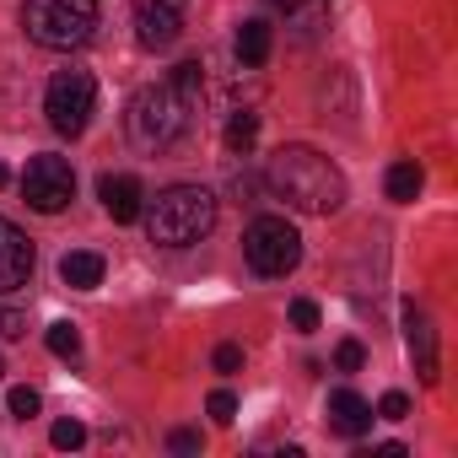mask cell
<instances>
[{"instance_id": "16", "label": "cell", "mask_w": 458, "mask_h": 458, "mask_svg": "<svg viewBox=\"0 0 458 458\" xmlns=\"http://www.w3.org/2000/svg\"><path fill=\"white\" fill-rule=\"evenodd\" d=\"M167 87L194 108V103H199V92H205V71H199V60H183V65L173 71V81H167Z\"/></svg>"}, {"instance_id": "11", "label": "cell", "mask_w": 458, "mask_h": 458, "mask_svg": "<svg viewBox=\"0 0 458 458\" xmlns=\"http://www.w3.org/2000/svg\"><path fill=\"white\" fill-rule=\"evenodd\" d=\"M98 199H103V210L114 221H140V210H146V194H140V183L130 173H108L98 183Z\"/></svg>"}, {"instance_id": "29", "label": "cell", "mask_w": 458, "mask_h": 458, "mask_svg": "<svg viewBox=\"0 0 458 458\" xmlns=\"http://www.w3.org/2000/svg\"><path fill=\"white\" fill-rule=\"evenodd\" d=\"M0 183H6V167H0Z\"/></svg>"}, {"instance_id": "4", "label": "cell", "mask_w": 458, "mask_h": 458, "mask_svg": "<svg viewBox=\"0 0 458 458\" xmlns=\"http://www.w3.org/2000/svg\"><path fill=\"white\" fill-rule=\"evenodd\" d=\"M22 28L38 49H81L98 33V0H28Z\"/></svg>"}, {"instance_id": "13", "label": "cell", "mask_w": 458, "mask_h": 458, "mask_svg": "<svg viewBox=\"0 0 458 458\" xmlns=\"http://www.w3.org/2000/svg\"><path fill=\"white\" fill-rule=\"evenodd\" d=\"M60 281L76 286V292L103 286V254H92V249H71V254L60 259Z\"/></svg>"}, {"instance_id": "26", "label": "cell", "mask_w": 458, "mask_h": 458, "mask_svg": "<svg viewBox=\"0 0 458 458\" xmlns=\"http://www.w3.org/2000/svg\"><path fill=\"white\" fill-rule=\"evenodd\" d=\"M28 329V318L22 313H12V308H0V340H17Z\"/></svg>"}, {"instance_id": "12", "label": "cell", "mask_w": 458, "mask_h": 458, "mask_svg": "<svg viewBox=\"0 0 458 458\" xmlns=\"http://www.w3.org/2000/svg\"><path fill=\"white\" fill-rule=\"evenodd\" d=\"M404 345H410V356H415V372L426 377V383H437V335H431V318L410 302L404 308Z\"/></svg>"}, {"instance_id": "2", "label": "cell", "mask_w": 458, "mask_h": 458, "mask_svg": "<svg viewBox=\"0 0 458 458\" xmlns=\"http://www.w3.org/2000/svg\"><path fill=\"white\" fill-rule=\"evenodd\" d=\"M140 216H146V233H151L157 249H194L216 226V194L199 189V183H173Z\"/></svg>"}, {"instance_id": "25", "label": "cell", "mask_w": 458, "mask_h": 458, "mask_svg": "<svg viewBox=\"0 0 458 458\" xmlns=\"http://www.w3.org/2000/svg\"><path fill=\"white\" fill-rule=\"evenodd\" d=\"M210 361H216V372H238L243 367V345H216Z\"/></svg>"}, {"instance_id": "5", "label": "cell", "mask_w": 458, "mask_h": 458, "mask_svg": "<svg viewBox=\"0 0 458 458\" xmlns=\"http://www.w3.org/2000/svg\"><path fill=\"white\" fill-rule=\"evenodd\" d=\"M243 259L254 265V276L265 281H281L302 265V238H297V226L286 216H259L249 233H243Z\"/></svg>"}, {"instance_id": "27", "label": "cell", "mask_w": 458, "mask_h": 458, "mask_svg": "<svg viewBox=\"0 0 458 458\" xmlns=\"http://www.w3.org/2000/svg\"><path fill=\"white\" fill-rule=\"evenodd\" d=\"M167 442H173V453H199V431H189V426H183V431H173Z\"/></svg>"}, {"instance_id": "22", "label": "cell", "mask_w": 458, "mask_h": 458, "mask_svg": "<svg viewBox=\"0 0 458 458\" xmlns=\"http://www.w3.org/2000/svg\"><path fill=\"white\" fill-rule=\"evenodd\" d=\"M292 324H297L302 335H313V329H318V302H308V297H297V302H292Z\"/></svg>"}, {"instance_id": "14", "label": "cell", "mask_w": 458, "mask_h": 458, "mask_svg": "<svg viewBox=\"0 0 458 458\" xmlns=\"http://www.w3.org/2000/svg\"><path fill=\"white\" fill-rule=\"evenodd\" d=\"M270 44H276V38H270V22L254 17V22L238 28V60H243V65H265V60H270Z\"/></svg>"}, {"instance_id": "21", "label": "cell", "mask_w": 458, "mask_h": 458, "mask_svg": "<svg viewBox=\"0 0 458 458\" xmlns=\"http://www.w3.org/2000/svg\"><path fill=\"white\" fill-rule=\"evenodd\" d=\"M205 410H210V420H216V426H233V415H238V399H233V394H226V388H216Z\"/></svg>"}, {"instance_id": "24", "label": "cell", "mask_w": 458, "mask_h": 458, "mask_svg": "<svg viewBox=\"0 0 458 458\" xmlns=\"http://www.w3.org/2000/svg\"><path fill=\"white\" fill-rule=\"evenodd\" d=\"M377 415H383V420H404V415H410V399L394 388V394H383V399H377Z\"/></svg>"}, {"instance_id": "28", "label": "cell", "mask_w": 458, "mask_h": 458, "mask_svg": "<svg viewBox=\"0 0 458 458\" xmlns=\"http://www.w3.org/2000/svg\"><path fill=\"white\" fill-rule=\"evenodd\" d=\"M276 6H286V12H297V6H302V0H276Z\"/></svg>"}, {"instance_id": "19", "label": "cell", "mask_w": 458, "mask_h": 458, "mask_svg": "<svg viewBox=\"0 0 458 458\" xmlns=\"http://www.w3.org/2000/svg\"><path fill=\"white\" fill-rule=\"evenodd\" d=\"M38 404H44V399H38V388H12V394H6V410H12L17 420H33V415H38Z\"/></svg>"}, {"instance_id": "17", "label": "cell", "mask_w": 458, "mask_h": 458, "mask_svg": "<svg viewBox=\"0 0 458 458\" xmlns=\"http://www.w3.org/2000/svg\"><path fill=\"white\" fill-rule=\"evenodd\" d=\"M49 351L65 356V361H76L81 356V329L76 324H49Z\"/></svg>"}, {"instance_id": "30", "label": "cell", "mask_w": 458, "mask_h": 458, "mask_svg": "<svg viewBox=\"0 0 458 458\" xmlns=\"http://www.w3.org/2000/svg\"><path fill=\"white\" fill-rule=\"evenodd\" d=\"M0 372H6V361H0Z\"/></svg>"}, {"instance_id": "3", "label": "cell", "mask_w": 458, "mask_h": 458, "mask_svg": "<svg viewBox=\"0 0 458 458\" xmlns=\"http://www.w3.org/2000/svg\"><path fill=\"white\" fill-rule=\"evenodd\" d=\"M189 114H194V108L162 81V87H140V92L130 98V108H124V130H130V140H135L140 151H167V146L183 135Z\"/></svg>"}, {"instance_id": "1", "label": "cell", "mask_w": 458, "mask_h": 458, "mask_svg": "<svg viewBox=\"0 0 458 458\" xmlns=\"http://www.w3.org/2000/svg\"><path fill=\"white\" fill-rule=\"evenodd\" d=\"M265 178H270V189L286 205H297L308 216H335L345 205V173L324 151H313V146H281L270 157V173Z\"/></svg>"}, {"instance_id": "9", "label": "cell", "mask_w": 458, "mask_h": 458, "mask_svg": "<svg viewBox=\"0 0 458 458\" xmlns=\"http://www.w3.org/2000/svg\"><path fill=\"white\" fill-rule=\"evenodd\" d=\"M28 276H33V243L17 221L0 216V292L28 286Z\"/></svg>"}, {"instance_id": "10", "label": "cell", "mask_w": 458, "mask_h": 458, "mask_svg": "<svg viewBox=\"0 0 458 458\" xmlns=\"http://www.w3.org/2000/svg\"><path fill=\"white\" fill-rule=\"evenodd\" d=\"M372 404L356 394V388H335L329 394V431H340V437H367L372 431Z\"/></svg>"}, {"instance_id": "15", "label": "cell", "mask_w": 458, "mask_h": 458, "mask_svg": "<svg viewBox=\"0 0 458 458\" xmlns=\"http://www.w3.org/2000/svg\"><path fill=\"white\" fill-rule=\"evenodd\" d=\"M420 183H426V173H420L415 162H394V167H388V199H394V205H410V199L420 194Z\"/></svg>"}, {"instance_id": "7", "label": "cell", "mask_w": 458, "mask_h": 458, "mask_svg": "<svg viewBox=\"0 0 458 458\" xmlns=\"http://www.w3.org/2000/svg\"><path fill=\"white\" fill-rule=\"evenodd\" d=\"M71 194H76V173H71L65 157H33V162H28V173H22V199H28L33 210L55 216V210L71 205Z\"/></svg>"}, {"instance_id": "6", "label": "cell", "mask_w": 458, "mask_h": 458, "mask_svg": "<svg viewBox=\"0 0 458 458\" xmlns=\"http://www.w3.org/2000/svg\"><path fill=\"white\" fill-rule=\"evenodd\" d=\"M92 108H98V81L87 71H55L49 92H44V114L60 135H81L92 124Z\"/></svg>"}, {"instance_id": "18", "label": "cell", "mask_w": 458, "mask_h": 458, "mask_svg": "<svg viewBox=\"0 0 458 458\" xmlns=\"http://www.w3.org/2000/svg\"><path fill=\"white\" fill-rule=\"evenodd\" d=\"M254 135H259V119H254V114H233V124H226V146H233V151H249Z\"/></svg>"}, {"instance_id": "8", "label": "cell", "mask_w": 458, "mask_h": 458, "mask_svg": "<svg viewBox=\"0 0 458 458\" xmlns=\"http://www.w3.org/2000/svg\"><path fill=\"white\" fill-rule=\"evenodd\" d=\"M183 33V0H135V44L162 55Z\"/></svg>"}, {"instance_id": "23", "label": "cell", "mask_w": 458, "mask_h": 458, "mask_svg": "<svg viewBox=\"0 0 458 458\" xmlns=\"http://www.w3.org/2000/svg\"><path fill=\"white\" fill-rule=\"evenodd\" d=\"M367 361V351H361V340H340V351H335V367L340 372H356Z\"/></svg>"}, {"instance_id": "20", "label": "cell", "mask_w": 458, "mask_h": 458, "mask_svg": "<svg viewBox=\"0 0 458 458\" xmlns=\"http://www.w3.org/2000/svg\"><path fill=\"white\" fill-rule=\"evenodd\" d=\"M49 442H55L60 453H71V447H81V442H87V426H81V420H55Z\"/></svg>"}]
</instances>
